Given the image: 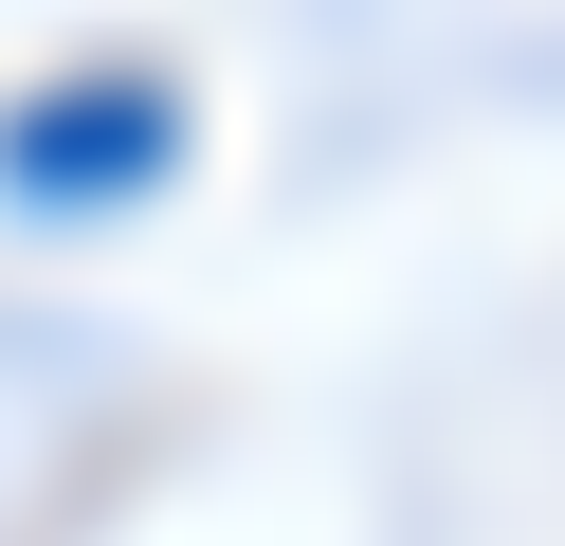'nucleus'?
I'll return each mask as SVG.
<instances>
[{"instance_id":"nucleus-1","label":"nucleus","mask_w":565,"mask_h":546,"mask_svg":"<svg viewBox=\"0 0 565 546\" xmlns=\"http://www.w3.org/2000/svg\"><path fill=\"white\" fill-rule=\"evenodd\" d=\"M164 146H183V109H164L147 73H92L74 109H19V128H0V182H19V201H110Z\"/></svg>"}]
</instances>
